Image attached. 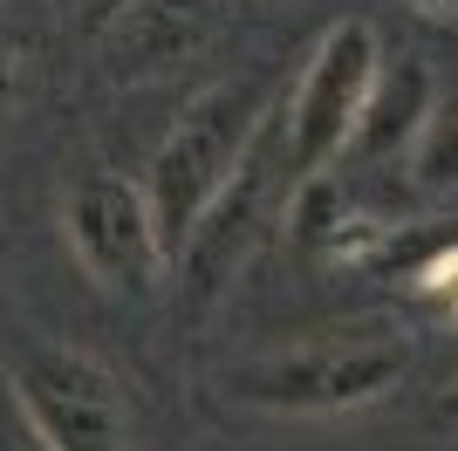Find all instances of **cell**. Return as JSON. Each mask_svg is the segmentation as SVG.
Wrapping results in <instances>:
<instances>
[{"mask_svg": "<svg viewBox=\"0 0 458 451\" xmlns=\"http://www.w3.org/2000/svg\"><path fill=\"white\" fill-rule=\"evenodd\" d=\"M267 116H274L267 82H253V75L206 82V89L178 110V123L165 131L151 171L137 178L144 199H151V226H157V246H165V267L178 260V246L191 240V226L212 212V199L226 191V178L240 171V157H247V144L260 137Z\"/></svg>", "mask_w": 458, "mask_h": 451, "instance_id": "6da1fadb", "label": "cell"}, {"mask_svg": "<svg viewBox=\"0 0 458 451\" xmlns=\"http://www.w3.org/2000/svg\"><path fill=\"white\" fill-rule=\"evenodd\" d=\"M403 370H411L403 336L349 328V336H315V342H294V349L233 362L219 376V396L267 417H335V411H363V404L390 396L403 383Z\"/></svg>", "mask_w": 458, "mask_h": 451, "instance_id": "7a4b0ae2", "label": "cell"}, {"mask_svg": "<svg viewBox=\"0 0 458 451\" xmlns=\"http://www.w3.org/2000/svg\"><path fill=\"white\" fill-rule=\"evenodd\" d=\"M62 240L103 294H144L165 274V246L151 226V199L137 178L89 171L62 199Z\"/></svg>", "mask_w": 458, "mask_h": 451, "instance_id": "8992f818", "label": "cell"}, {"mask_svg": "<svg viewBox=\"0 0 458 451\" xmlns=\"http://www.w3.org/2000/svg\"><path fill=\"white\" fill-rule=\"evenodd\" d=\"M14 404L41 451H131V404L103 356L41 342L14 362Z\"/></svg>", "mask_w": 458, "mask_h": 451, "instance_id": "5b68a950", "label": "cell"}, {"mask_svg": "<svg viewBox=\"0 0 458 451\" xmlns=\"http://www.w3.org/2000/svg\"><path fill=\"white\" fill-rule=\"evenodd\" d=\"M383 48L369 35V21H343L315 41L294 96L281 103V137H287V178H322L328 165L349 157V137L369 110V89H377Z\"/></svg>", "mask_w": 458, "mask_h": 451, "instance_id": "277c9868", "label": "cell"}, {"mask_svg": "<svg viewBox=\"0 0 458 451\" xmlns=\"http://www.w3.org/2000/svg\"><path fill=\"white\" fill-rule=\"evenodd\" d=\"M403 157H411L418 191H431V199H438V191H458V110H431Z\"/></svg>", "mask_w": 458, "mask_h": 451, "instance_id": "9c48e42d", "label": "cell"}, {"mask_svg": "<svg viewBox=\"0 0 458 451\" xmlns=\"http://www.w3.org/2000/svg\"><path fill=\"white\" fill-rule=\"evenodd\" d=\"M287 137H281V110L260 123V137L247 144L240 171L226 178V191L212 199V212L191 226V240L178 246V281H185V308H206L212 294H226L233 274L247 267V253L267 240V226L287 212Z\"/></svg>", "mask_w": 458, "mask_h": 451, "instance_id": "3957f363", "label": "cell"}, {"mask_svg": "<svg viewBox=\"0 0 458 451\" xmlns=\"http://www.w3.org/2000/svg\"><path fill=\"white\" fill-rule=\"evenodd\" d=\"M212 35V0H116L103 21V75L110 82H151L206 48Z\"/></svg>", "mask_w": 458, "mask_h": 451, "instance_id": "52a82bcc", "label": "cell"}, {"mask_svg": "<svg viewBox=\"0 0 458 451\" xmlns=\"http://www.w3.org/2000/svg\"><path fill=\"white\" fill-rule=\"evenodd\" d=\"M445 417H458V390H452V396H445Z\"/></svg>", "mask_w": 458, "mask_h": 451, "instance_id": "5bb4252c", "label": "cell"}, {"mask_svg": "<svg viewBox=\"0 0 458 451\" xmlns=\"http://www.w3.org/2000/svg\"><path fill=\"white\" fill-rule=\"evenodd\" d=\"M21 89H28V48H21L14 21H7V7H0V110H7Z\"/></svg>", "mask_w": 458, "mask_h": 451, "instance_id": "8fae6325", "label": "cell"}, {"mask_svg": "<svg viewBox=\"0 0 458 451\" xmlns=\"http://www.w3.org/2000/svg\"><path fill=\"white\" fill-rule=\"evenodd\" d=\"M411 14H431V21H458V0H403Z\"/></svg>", "mask_w": 458, "mask_h": 451, "instance_id": "4fadbf2b", "label": "cell"}, {"mask_svg": "<svg viewBox=\"0 0 458 451\" xmlns=\"http://www.w3.org/2000/svg\"><path fill=\"white\" fill-rule=\"evenodd\" d=\"M411 294L431 308V315L458 321V246H445V253H431V260L411 274Z\"/></svg>", "mask_w": 458, "mask_h": 451, "instance_id": "30bf717a", "label": "cell"}, {"mask_svg": "<svg viewBox=\"0 0 458 451\" xmlns=\"http://www.w3.org/2000/svg\"><path fill=\"white\" fill-rule=\"evenodd\" d=\"M0 451H41V438L28 431V417H21L14 383H7V376H0Z\"/></svg>", "mask_w": 458, "mask_h": 451, "instance_id": "7c38bea8", "label": "cell"}, {"mask_svg": "<svg viewBox=\"0 0 458 451\" xmlns=\"http://www.w3.org/2000/svg\"><path fill=\"white\" fill-rule=\"evenodd\" d=\"M438 110L431 103V69L424 62H397V69H377V89H369V110L349 137V157H390V150H411V137L424 131V116Z\"/></svg>", "mask_w": 458, "mask_h": 451, "instance_id": "ba28073f", "label": "cell"}]
</instances>
